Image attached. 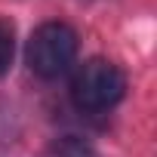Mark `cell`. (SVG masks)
Here are the masks:
<instances>
[{"label": "cell", "mask_w": 157, "mask_h": 157, "mask_svg": "<svg viewBox=\"0 0 157 157\" xmlns=\"http://www.w3.org/2000/svg\"><path fill=\"white\" fill-rule=\"evenodd\" d=\"M28 65L37 77H62L77 59V31L65 22H43L28 40Z\"/></svg>", "instance_id": "7a4b0ae2"}, {"label": "cell", "mask_w": 157, "mask_h": 157, "mask_svg": "<svg viewBox=\"0 0 157 157\" xmlns=\"http://www.w3.org/2000/svg\"><path fill=\"white\" fill-rule=\"evenodd\" d=\"M126 93V77L123 71L108 59H86L74 71L71 80V99L80 111H108L114 108Z\"/></svg>", "instance_id": "6da1fadb"}, {"label": "cell", "mask_w": 157, "mask_h": 157, "mask_svg": "<svg viewBox=\"0 0 157 157\" xmlns=\"http://www.w3.org/2000/svg\"><path fill=\"white\" fill-rule=\"evenodd\" d=\"M46 157H96V154H93L86 145L74 142V139H62V142L52 145V151H49Z\"/></svg>", "instance_id": "277c9868"}, {"label": "cell", "mask_w": 157, "mask_h": 157, "mask_svg": "<svg viewBox=\"0 0 157 157\" xmlns=\"http://www.w3.org/2000/svg\"><path fill=\"white\" fill-rule=\"evenodd\" d=\"M13 52H16V40H13V25L0 19V77H3L13 65Z\"/></svg>", "instance_id": "3957f363"}]
</instances>
